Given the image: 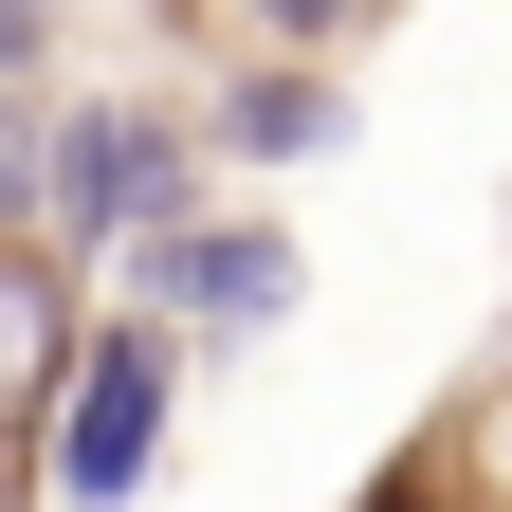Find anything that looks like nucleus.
Instances as JSON below:
<instances>
[{
	"label": "nucleus",
	"instance_id": "obj_8",
	"mask_svg": "<svg viewBox=\"0 0 512 512\" xmlns=\"http://www.w3.org/2000/svg\"><path fill=\"white\" fill-rule=\"evenodd\" d=\"M494 476H512V403H494Z\"/></svg>",
	"mask_w": 512,
	"mask_h": 512
},
{
	"label": "nucleus",
	"instance_id": "obj_2",
	"mask_svg": "<svg viewBox=\"0 0 512 512\" xmlns=\"http://www.w3.org/2000/svg\"><path fill=\"white\" fill-rule=\"evenodd\" d=\"M202 128L183 110H147V92H92V110H55L37 128V220L74 238V256H128V238H165L183 202H202Z\"/></svg>",
	"mask_w": 512,
	"mask_h": 512
},
{
	"label": "nucleus",
	"instance_id": "obj_6",
	"mask_svg": "<svg viewBox=\"0 0 512 512\" xmlns=\"http://www.w3.org/2000/svg\"><path fill=\"white\" fill-rule=\"evenodd\" d=\"M220 37H238V55H366L384 0H220Z\"/></svg>",
	"mask_w": 512,
	"mask_h": 512
},
{
	"label": "nucleus",
	"instance_id": "obj_7",
	"mask_svg": "<svg viewBox=\"0 0 512 512\" xmlns=\"http://www.w3.org/2000/svg\"><path fill=\"white\" fill-rule=\"evenodd\" d=\"M37 55H55V0H0V92H19Z\"/></svg>",
	"mask_w": 512,
	"mask_h": 512
},
{
	"label": "nucleus",
	"instance_id": "obj_3",
	"mask_svg": "<svg viewBox=\"0 0 512 512\" xmlns=\"http://www.w3.org/2000/svg\"><path fill=\"white\" fill-rule=\"evenodd\" d=\"M128 293H147L183 348H256V330H293L311 256H293V220H220V202H183L165 238H128Z\"/></svg>",
	"mask_w": 512,
	"mask_h": 512
},
{
	"label": "nucleus",
	"instance_id": "obj_1",
	"mask_svg": "<svg viewBox=\"0 0 512 512\" xmlns=\"http://www.w3.org/2000/svg\"><path fill=\"white\" fill-rule=\"evenodd\" d=\"M165 421H183V330L128 293V311H92V330H74V366H55L37 476L74 494V512H128V494L165 476Z\"/></svg>",
	"mask_w": 512,
	"mask_h": 512
},
{
	"label": "nucleus",
	"instance_id": "obj_5",
	"mask_svg": "<svg viewBox=\"0 0 512 512\" xmlns=\"http://www.w3.org/2000/svg\"><path fill=\"white\" fill-rule=\"evenodd\" d=\"M348 128V55H238V92L202 110V147L220 165H311Z\"/></svg>",
	"mask_w": 512,
	"mask_h": 512
},
{
	"label": "nucleus",
	"instance_id": "obj_4",
	"mask_svg": "<svg viewBox=\"0 0 512 512\" xmlns=\"http://www.w3.org/2000/svg\"><path fill=\"white\" fill-rule=\"evenodd\" d=\"M74 330H92V311H74V238L19 220V238H0V439H37V421H55Z\"/></svg>",
	"mask_w": 512,
	"mask_h": 512
}]
</instances>
